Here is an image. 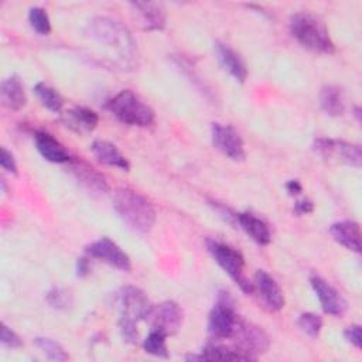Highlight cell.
Returning <instances> with one entry per match:
<instances>
[{
    "label": "cell",
    "instance_id": "6da1fadb",
    "mask_svg": "<svg viewBox=\"0 0 362 362\" xmlns=\"http://www.w3.org/2000/svg\"><path fill=\"white\" fill-rule=\"evenodd\" d=\"M288 28L296 41L318 54H332L335 51L334 41L325 23L310 11H297L288 20Z\"/></svg>",
    "mask_w": 362,
    "mask_h": 362
},
{
    "label": "cell",
    "instance_id": "7a4b0ae2",
    "mask_svg": "<svg viewBox=\"0 0 362 362\" xmlns=\"http://www.w3.org/2000/svg\"><path fill=\"white\" fill-rule=\"evenodd\" d=\"M113 208L119 218L133 230L146 233L156 222L151 202L130 188H119L113 195Z\"/></svg>",
    "mask_w": 362,
    "mask_h": 362
},
{
    "label": "cell",
    "instance_id": "3957f363",
    "mask_svg": "<svg viewBox=\"0 0 362 362\" xmlns=\"http://www.w3.org/2000/svg\"><path fill=\"white\" fill-rule=\"evenodd\" d=\"M88 33L90 34V38L116 51L122 58L134 55L136 42L130 31L115 18L106 16L93 17L88 25Z\"/></svg>",
    "mask_w": 362,
    "mask_h": 362
},
{
    "label": "cell",
    "instance_id": "277c9868",
    "mask_svg": "<svg viewBox=\"0 0 362 362\" xmlns=\"http://www.w3.org/2000/svg\"><path fill=\"white\" fill-rule=\"evenodd\" d=\"M106 109L129 126L146 127L154 122V110L130 89H123L109 99Z\"/></svg>",
    "mask_w": 362,
    "mask_h": 362
},
{
    "label": "cell",
    "instance_id": "5b68a950",
    "mask_svg": "<svg viewBox=\"0 0 362 362\" xmlns=\"http://www.w3.org/2000/svg\"><path fill=\"white\" fill-rule=\"evenodd\" d=\"M206 247L218 266L239 286L243 293L252 294L255 291L253 283H250L243 273L245 259L238 249L215 239H209L206 242Z\"/></svg>",
    "mask_w": 362,
    "mask_h": 362
},
{
    "label": "cell",
    "instance_id": "8992f818",
    "mask_svg": "<svg viewBox=\"0 0 362 362\" xmlns=\"http://www.w3.org/2000/svg\"><path fill=\"white\" fill-rule=\"evenodd\" d=\"M239 320L240 318L236 314L233 298L226 290H219L215 304L208 315L209 334L219 339L232 338Z\"/></svg>",
    "mask_w": 362,
    "mask_h": 362
},
{
    "label": "cell",
    "instance_id": "52a82bcc",
    "mask_svg": "<svg viewBox=\"0 0 362 362\" xmlns=\"http://www.w3.org/2000/svg\"><path fill=\"white\" fill-rule=\"evenodd\" d=\"M313 150L325 160L348 164L356 168L361 167L362 153L358 144H351L344 140L329 137H317L313 141Z\"/></svg>",
    "mask_w": 362,
    "mask_h": 362
},
{
    "label": "cell",
    "instance_id": "ba28073f",
    "mask_svg": "<svg viewBox=\"0 0 362 362\" xmlns=\"http://www.w3.org/2000/svg\"><path fill=\"white\" fill-rule=\"evenodd\" d=\"M232 338H235V346L250 359L264 354L270 345L269 337L260 327L242 320H239Z\"/></svg>",
    "mask_w": 362,
    "mask_h": 362
},
{
    "label": "cell",
    "instance_id": "9c48e42d",
    "mask_svg": "<svg viewBox=\"0 0 362 362\" xmlns=\"http://www.w3.org/2000/svg\"><path fill=\"white\" fill-rule=\"evenodd\" d=\"M153 304L147 294L136 287V286H124L119 291V308L122 313V317L132 318L134 321H144L148 320Z\"/></svg>",
    "mask_w": 362,
    "mask_h": 362
},
{
    "label": "cell",
    "instance_id": "30bf717a",
    "mask_svg": "<svg viewBox=\"0 0 362 362\" xmlns=\"http://www.w3.org/2000/svg\"><path fill=\"white\" fill-rule=\"evenodd\" d=\"M211 140L216 150L233 161H243L246 157L245 144L239 133L230 126L223 123H212Z\"/></svg>",
    "mask_w": 362,
    "mask_h": 362
},
{
    "label": "cell",
    "instance_id": "8fae6325",
    "mask_svg": "<svg viewBox=\"0 0 362 362\" xmlns=\"http://www.w3.org/2000/svg\"><path fill=\"white\" fill-rule=\"evenodd\" d=\"M148 320L151 329L163 332L164 335L168 337L175 334L181 328L184 314L181 307L175 301L167 300L153 307Z\"/></svg>",
    "mask_w": 362,
    "mask_h": 362
},
{
    "label": "cell",
    "instance_id": "7c38bea8",
    "mask_svg": "<svg viewBox=\"0 0 362 362\" xmlns=\"http://www.w3.org/2000/svg\"><path fill=\"white\" fill-rule=\"evenodd\" d=\"M86 253L90 257L99 259L117 270L127 272L132 267L130 257L127 256V253L124 250H122V247L117 243H115L113 240H110L109 238H100V239L92 242L90 245H88Z\"/></svg>",
    "mask_w": 362,
    "mask_h": 362
},
{
    "label": "cell",
    "instance_id": "4fadbf2b",
    "mask_svg": "<svg viewBox=\"0 0 362 362\" xmlns=\"http://www.w3.org/2000/svg\"><path fill=\"white\" fill-rule=\"evenodd\" d=\"M310 284H311V288L315 293L324 313H327L329 315L339 317L346 311L348 304H346L345 298L339 294L338 290H335L321 276L313 274L310 277Z\"/></svg>",
    "mask_w": 362,
    "mask_h": 362
},
{
    "label": "cell",
    "instance_id": "5bb4252c",
    "mask_svg": "<svg viewBox=\"0 0 362 362\" xmlns=\"http://www.w3.org/2000/svg\"><path fill=\"white\" fill-rule=\"evenodd\" d=\"M136 23L146 31H160L165 27L164 6L157 1H133L129 4Z\"/></svg>",
    "mask_w": 362,
    "mask_h": 362
},
{
    "label": "cell",
    "instance_id": "9a60e30c",
    "mask_svg": "<svg viewBox=\"0 0 362 362\" xmlns=\"http://www.w3.org/2000/svg\"><path fill=\"white\" fill-rule=\"evenodd\" d=\"M69 171L74 178L79 182V185L93 195H103L109 191V185L106 180L88 163L82 160H71Z\"/></svg>",
    "mask_w": 362,
    "mask_h": 362
},
{
    "label": "cell",
    "instance_id": "2e32d148",
    "mask_svg": "<svg viewBox=\"0 0 362 362\" xmlns=\"http://www.w3.org/2000/svg\"><path fill=\"white\" fill-rule=\"evenodd\" d=\"M59 122L68 130L76 134H88L96 129L99 123V116L92 109L83 106H74L61 115Z\"/></svg>",
    "mask_w": 362,
    "mask_h": 362
},
{
    "label": "cell",
    "instance_id": "e0dca14e",
    "mask_svg": "<svg viewBox=\"0 0 362 362\" xmlns=\"http://www.w3.org/2000/svg\"><path fill=\"white\" fill-rule=\"evenodd\" d=\"M255 288L259 291L264 307L270 311H280L284 307V294L279 283L264 270H257L255 274Z\"/></svg>",
    "mask_w": 362,
    "mask_h": 362
},
{
    "label": "cell",
    "instance_id": "ac0fdd59",
    "mask_svg": "<svg viewBox=\"0 0 362 362\" xmlns=\"http://www.w3.org/2000/svg\"><path fill=\"white\" fill-rule=\"evenodd\" d=\"M214 52H215L216 59L221 64V66L229 75H232L238 82L243 83L246 81V78H247L246 64L233 48H230L228 44H223L221 41H215Z\"/></svg>",
    "mask_w": 362,
    "mask_h": 362
},
{
    "label": "cell",
    "instance_id": "d6986e66",
    "mask_svg": "<svg viewBox=\"0 0 362 362\" xmlns=\"http://www.w3.org/2000/svg\"><path fill=\"white\" fill-rule=\"evenodd\" d=\"M34 141L38 153L47 161H51L55 164H65L72 160V156L65 148V146L48 132H35Z\"/></svg>",
    "mask_w": 362,
    "mask_h": 362
},
{
    "label": "cell",
    "instance_id": "ffe728a7",
    "mask_svg": "<svg viewBox=\"0 0 362 362\" xmlns=\"http://www.w3.org/2000/svg\"><path fill=\"white\" fill-rule=\"evenodd\" d=\"M332 239L348 250L361 252V228L355 221H338L329 226Z\"/></svg>",
    "mask_w": 362,
    "mask_h": 362
},
{
    "label": "cell",
    "instance_id": "44dd1931",
    "mask_svg": "<svg viewBox=\"0 0 362 362\" xmlns=\"http://www.w3.org/2000/svg\"><path fill=\"white\" fill-rule=\"evenodd\" d=\"M90 151L93 156L103 164L120 168L123 171L130 170V164L127 158L120 153V150L110 141L107 140H93L90 144Z\"/></svg>",
    "mask_w": 362,
    "mask_h": 362
},
{
    "label": "cell",
    "instance_id": "7402d4cb",
    "mask_svg": "<svg viewBox=\"0 0 362 362\" xmlns=\"http://www.w3.org/2000/svg\"><path fill=\"white\" fill-rule=\"evenodd\" d=\"M0 98L3 105L10 110H20L27 103L24 85L17 75H10L1 82Z\"/></svg>",
    "mask_w": 362,
    "mask_h": 362
},
{
    "label": "cell",
    "instance_id": "603a6c76",
    "mask_svg": "<svg viewBox=\"0 0 362 362\" xmlns=\"http://www.w3.org/2000/svg\"><path fill=\"white\" fill-rule=\"evenodd\" d=\"M236 222L256 243L259 245L270 243L272 240L270 229L263 219L255 216L250 212H239L236 214Z\"/></svg>",
    "mask_w": 362,
    "mask_h": 362
},
{
    "label": "cell",
    "instance_id": "cb8c5ba5",
    "mask_svg": "<svg viewBox=\"0 0 362 362\" xmlns=\"http://www.w3.org/2000/svg\"><path fill=\"white\" fill-rule=\"evenodd\" d=\"M201 361H250L249 356H246L243 352H240L236 346H226L222 344L209 342L206 344L201 354Z\"/></svg>",
    "mask_w": 362,
    "mask_h": 362
},
{
    "label": "cell",
    "instance_id": "d4e9b609",
    "mask_svg": "<svg viewBox=\"0 0 362 362\" xmlns=\"http://www.w3.org/2000/svg\"><path fill=\"white\" fill-rule=\"evenodd\" d=\"M320 106L329 116H341L345 112V100L341 88L325 85L320 92Z\"/></svg>",
    "mask_w": 362,
    "mask_h": 362
},
{
    "label": "cell",
    "instance_id": "484cf974",
    "mask_svg": "<svg viewBox=\"0 0 362 362\" xmlns=\"http://www.w3.org/2000/svg\"><path fill=\"white\" fill-rule=\"evenodd\" d=\"M34 93H35L37 99L41 102V105L44 107H47L48 110H51L54 113H58V112L62 110L64 98L51 85H48L45 82H38L34 86Z\"/></svg>",
    "mask_w": 362,
    "mask_h": 362
},
{
    "label": "cell",
    "instance_id": "4316f807",
    "mask_svg": "<svg viewBox=\"0 0 362 362\" xmlns=\"http://www.w3.org/2000/svg\"><path fill=\"white\" fill-rule=\"evenodd\" d=\"M34 345L51 361H66L69 358L64 346L52 338L37 337L34 339Z\"/></svg>",
    "mask_w": 362,
    "mask_h": 362
},
{
    "label": "cell",
    "instance_id": "83f0119b",
    "mask_svg": "<svg viewBox=\"0 0 362 362\" xmlns=\"http://www.w3.org/2000/svg\"><path fill=\"white\" fill-rule=\"evenodd\" d=\"M167 335L163 332L151 329L150 334L146 337L143 341V349L157 358H167L168 356V349H167V342H165Z\"/></svg>",
    "mask_w": 362,
    "mask_h": 362
},
{
    "label": "cell",
    "instance_id": "f1b7e54d",
    "mask_svg": "<svg viewBox=\"0 0 362 362\" xmlns=\"http://www.w3.org/2000/svg\"><path fill=\"white\" fill-rule=\"evenodd\" d=\"M45 301L48 303L49 307L58 311H66L72 308L74 305V297L72 294L62 288V287H52L47 294H45Z\"/></svg>",
    "mask_w": 362,
    "mask_h": 362
},
{
    "label": "cell",
    "instance_id": "f546056e",
    "mask_svg": "<svg viewBox=\"0 0 362 362\" xmlns=\"http://www.w3.org/2000/svg\"><path fill=\"white\" fill-rule=\"evenodd\" d=\"M28 23L31 28L40 35H47L51 33V20L42 7L35 6L28 10Z\"/></svg>",
    "mask_w": 362,
    "mask_h": 362
},
{
    "label": "cell",
    "instance_id": "4dcf8cb0",
    "mask_svg": "<svg viewBox=\"0 0 362 362\" xmlns=\"http://www.w3.org/2000/svg\"><path fill=\"white\" fill-rule=\"evenodd\" d=\"M297 325L310 338H317L322 329V318L314 313H303L297 318Z\"/></svg>",
    "mask_w": 362,
    "mask_h": 362
},
{
    "label": "cell",
    "instance_id": "1f68e13d",
    "mask_svg": "<svg viewBox=\"0 0 362 362\" xmlns=\"http://www.w3.org/2000/svg\"><path fill=\"white\" fill-rule=\"evenodd\" d=\"M119 331H120L123 339H126L127 342H132V344H136V342H137V339H139L137 321L120 315V320H119Z\"/></svg>",
    "mask_w": 362,
    "mask_h": 362
},
{
    "label": "cell",
    "instance_id": "d6a6232c",
    "mask_svg": "<svg viewBox=\"0 0 362 362\" xmlns=\"http://www.w3.org/2000/svg\"><path fill=\"white\" fill-rule=\"evenodd\" d=\"M0 342L7 346V348H18L21 346V338L4 322L1 324V331H0Z\"/></svg>",
    "mask_w": 362,
    "mask_h": 362
},
{
    "label": "cell",
    "instance_id": "836d02e7",
    "mask_svg": "<svg viewBox=\"0 0 362 362\" xmlns=\"http://www.w3.org/2000/svg\"><path fill=\"white\" fill-rule=\"evenodd\" d=\"M344 338L351 344L354 345L355 348H361L362 345V335H361V325L358 324H354V325H349L345 328L344 331Z\"/></svg>",
    "mask_w": 362,
    "mask_h": 362
},
{
    "label": "cell",
    "instance_id": "e575fe53",
    "mask_svg": "<svg viewBox=\"0 0 362 362\" xmlns=\"http://www.w3.org/2000/svg\"><path fill=\"white\" fill-rule=\"evenodd\" d=\"M0 165L3 167V170L11 173V174H17V163H16V158L6 148V147H1V153H0Z\"/></svg>",
    "mask_w": 362,
    "mask_h": 362
},
{
    "label": "cell",
    "instance_id": "d590c367",
    "mask_svg": "<svg viewBox=\"0 0 362 362\" xmlns=\"http://www.w3.org/2000/svg\"><path fill=\"white\" fill-rule=\"evenodd\" d=\"M314 209V204L307 199V198H303V199H298L296 201L294 206H293V211L296 215H305V214H311Z\"/></svg>",
    "mask_w": 362,
    "mask_h": 362
},
{
    "label": "cell",
    "instance_id": "8d00e7d4",
    "mask_svg": "<svg viewBox=\"0 0 362 362\" xmlns=\"http://www.w3.org/2000/svg\"><path fill=\"white\" fill-rule=\"evenodd\" d=\"M286 189H287L288 195L294 197V195L301 194L303 187H301V184H300V181H298V180H290V181H287V182H286Z\"/></svg>",
    "mask_w": 362,
    "mask_h": 362
},
{
    "label": "cell",
    "instance_id": "74e56055",
    "mask_svg": "<svg viewBox=\"0 0 362 362\" xmlns=\"http://www.w3.org/2000/svg\"><path fill=\"white\" fill-rule=\"evenodd\" d=\"M89 262H88V259L86 257H79L78 260H76V274L79 276V277H83V276H86L88 273H89Z\"/></svg>",
    "mask_w": 362,
    "mask_h": 362
}]
</instances>
